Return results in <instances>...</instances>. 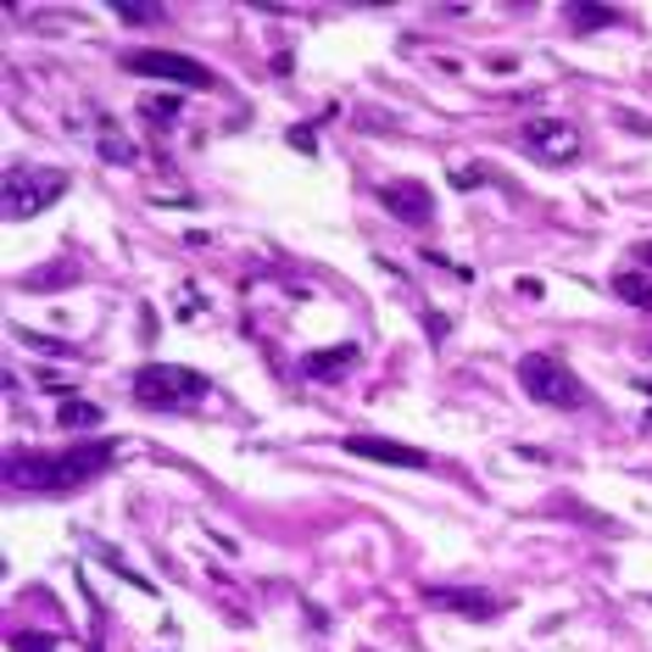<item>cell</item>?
<instances>
[{
  "instance_id": "obj_4",
  "label": "cell",
  "mask_w": 652,
  "mask_h": 652,
  "mask_svg": "<svg viewBox=\"0 0 652 652\" xmlns=\"http://www.w3.org/2000/svg\"><path fill=\"white\" fill-rule=\"evenodd\" d=\"M207 390H212L207 374L179 368V363H145V368L134 374V396H140L145 407H190V401H201Z\"/></svg>"
},
{
  "instance_id": "obj_16",
  "label": "cell",
  "mask_w": 652,
  "mask_h": 652,
  "mask_svg": "<svg viewBox=\"0 0 652 652\" xmlns=\"http://www.w3.org/2000/svg\"><path fill=\"white\" fill-rule=\"evenodd\" d=\"M123 23H162V18H168V12H162V7H129V0H123V7H112Z\"/></svg>"
},
{
  "instance_id": "obj_5",
  "label": "cell",
  "mask_w": 652,
  "mask_h": 652,
  "mask_svg": "<svg viewBox=\"0 0 652 652\" xmlns=\"http://www.w3.org/2000/svg\"><path fill=\"white\" fill-rule=\"evenodd\" d=\"M129 73L162 78V85H185V90H212V85H218L207 62L179 56V51H129Z\"/></svg>"
},
{
  "instance_id": "obj_13",
  "label": "cell",
  "mask_w": 652,
  "mask_h": 652,
  "mask_svg": "<svg viewBox=\"0 0 652 652\" xmlns=\"http://www.w3.org/2000/svg\"><path fill=\"white\" fill-rule=\"evenodd\" d=\"M62 430H90V424H101V407L96 401H62Z\"/></svg>"
},
{
  "instance_id": "obj_11",
  "label": "cell",
  "mask_w": 652,
  "mask_h": 652,
  "mask_svg": "<svg viewBox=\"0 0 652 652\" xmlns=\"http://www.w3.org/2000/svg\"><path fill=\"white\" fill-rule=\"evenodd\" d=\"M614 290L630 301V307H641V312H652V279L641 274V268H625V274H614Z\"/></svg>"
},
{
  "instance_id": "obj_9",
  "label": "cell",
  "mask_w": 652,
  "mask_h": 652,
  "mask_svg": "<svg viewBox=\"0 0 652 652\" xmlns=\"http://www.w3.org/2000/svg\"><path fill=\"white\" fill-rule=\"evenodd\" d=\"M435 608H446V614H463V619H497L502 614V603L491 597V592H463V586H430L424 592Z\"/></svg>"
},
{
  "instance_id": "obj_8",
  "label": "cell",
  "mask_w": 652,
  "mask_h": 652,
  "mask_svg": "<svg viewBox=\"0 0 652 652\" xmlns=\"http://www.w3.org/2000/svg\"><path fill=\"white\" fill-rule=\"evenodd\" d=\"M346 452L352 457H368V463H390V468H430V452L385 441V435H346Z\"/></svg>"
},
{
  "instance_id": "obj_2",
  "label": "cell",
  "mask_w": 652,
  "mask_h": 652,
  "mask_svg": "<svg viewBox=\"0 0 652 652\" xmlns=\"http://www.w3.org/2000/svg\"><path fill=\"white\" fill-rule=\"evenodd\" d=\"M519 385L524 396H535L541 407H586V379L568 368L557 352H530L519 363Z\"/></svg>"
},
{
  "instance_id": "obj_3",
  "label": "cell",
  "mask_w": 652,
  "mask_h": 652,
  "mask_svg": "<svg viewBox=\"0 0 652 652\" xmlns=\"http://www.w3.org/2000/svg\"><path fill=\"white\" fill-rule=\"evenodd\" d=\"M62 196H67V174H56V168H12L7 185H0V207H7L12 223L40 218V212L56 207Z\"/></svg>"
},
{
  "instance_id": "obj_12",
  "label": "cell",
  "mask_w": 652,
  "mask_h": 652,
  "mask_svg": "<svg viewBox=\"0 0 652 652\" xmlns=\"http://www.w3.org/2000/svg\"><path fill=\"white\" fill-rule=\"evenodd\" d=\"M568 23H575V34H592V29H614L619 12L614 7H568Z\"/></svg>"
},
{
  "instance_id": "obj_14",
  "label": "cell",
  "mask_w": 652,
  "mask_h": 652,
  "mask_svg": "<svg viewBox=\"0 0 652 652\" xmlns=\"http://www.w3.org/2000/svg\"><path fill=\"white\" fill-rule=\"evenodd\" d=\"M12 647H18V652H78V647H67V641H56V636H40V630H18Z\"/></svg>"
},
{
  "instance_id": "obj_15",
  "label": "cell",
  "mask_w": 652,
  "mask_h": 652,
  "mask_svg": "<svg viewBox=\"0 0 652 652\" xmlns=\"http://www.w3.org/2000/svg\"><path fill=\"white\" fill-rule=\"evenodd\" d=\"M140 112H145V118H162V123H174V118H179V101H174V96H145Z\"/></svg>"
},
{
  "instance_id": "obj_18",
  "label": "cell",
  "mask_w": 652,
  "mask_h": 652,
  "mask_svg": "<svg viewBox=\"0 0 652 652\" xmlns=\"http://www.w3.org/2000/svg\"><path fill=\"white\" fill-rule=\"evenodd\" d=\"M630 257H636V263H641V274H652V240H641V246H636V252H630Z\"/></svg>"
},
{
  "instance_id": "obj_17",
  "label": "cell",
  "mask_w": 652,
  "mask_h": 652,
  "mask_svg": "<svg viewBox=\"0 0 652 652\" xmlns=\"http://www.w3.org/2000/svg\"><path fill=\"white\" fill-rule=\"evenodd\" d=\"M479 179H485V168H479V162H474V168H463V174H452V185H457V190H474Z\"/></svg>"
},
{
  "instance_id": "obj_10",
  "label": "cell",
  "mask_w": 652,
  "mask_h": 652,
  "mask_svg": "<svg viewBox=\"0 0 652 652\" xmlns=\"http://www.w3.org/2000/svg\"><path fill=\"white\" fill-rule=\"evenodd\" d=\"M357 357H363L357 341H352V346H323V352H307V357H301V374H312V379H335V374L357 368Z\"/></svg>"
},
{
  "instance_id": "obj_6",
  "label": "cell",
  "mask_w": 652,
  "mask_h": 652,
  "mask_svg": "<svg viewBox=\"0 0 652 652\" xmlns=\"http://www.w3.org/2000/svg\"><path fill=\"white\" fill-rule=\"evenodd\" d=\"M519 145H524L535 162H546V168H563V162H575V156L586 151L581 129L568 123V118H530L524 134H519Z\"/></svg>"
},
{
  "instance_id": "obj_1",
  "label": "cell",
  "mask_w": 652,
  "mask_h": 652,
  "mask_svg": "<svg viewBox=\"0 0 652 652\" xmlns=\"http://www.w3.org/2000/svg\"><path fill=\"white\" fill-rule=\"evenodd\" d=\"M112 463H118V441H73L62 452H7V479L18 491L67 497L78 485L101 479Z\"/></svg>"
},
{
  "instance_id": "obj_7",
  "label": "cell",
  "mask_w": 652,
  "mask_h": 652,
  "mask_svg": "<svg viewBox=\"0 0 652 652\" xmlns=\"http://www.w3.org/2000/svg\"><path fill=\"white\" fill-rule=\"evenodd\" d=\"M379 201L401 218V223H413V229H424L430 218H435V196H430V185H419V179H396V185H379Z\"/></svg>"
}]
</instances>
